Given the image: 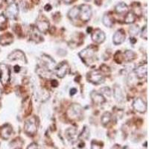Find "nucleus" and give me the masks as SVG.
Returning a JSON list of instances; mask_svg holds the SVG:
<instances>
[{
    "mask_svg": "<svg viewBox=\"0 0 149 149\" xmlns=\"http://www.w3.org/2000/svg\"><path fill=\"white\" fill-rule=\"evenodd\" d=\"M95 48L93 46H89V47L86 48L85 49L82 50L81 52L79 53L80 58L83 60L86 64L90 65L94 62V59H95Z\"/></svg>",
    "mask_w": 149,
    "mask_h": 149,
    "instance_id": "f257e3e1",
    "label": "nucleus"
},
{
    "mask_svg": "<svg viewBox=\"0 0 149 149\" xmlns=\"http://www.w3.org/2000/svg\"><path fill=\"white\" fill-rule=\"evenodd\" d=\"M87 80L88 81L94 84H101L104 82V75L102 72V71L93 70L87 74Z\"/></svg>",
    "mask_w": 149,
    "mask_h": 149,
    "instance_id": "f03ea898",
    "label": "nucleus"
},
{
    "mask_svg": "<svg viewBox=\"0 0 149 149\" xmlns=\"http://www.w3.org/2000/svg\"><path fill=\"white\" fill-rule=\"evenodd\" d=\"M10 78V70L9 66L5 63H0V81L5 86L9 82Z\"/></svg>",
    "mask_w": 149,
    "mask_h": 149,
    "instance_id": "7ed1b4c3",
    "label": "nucleus"
},
{
    "mask_svg": "<svg viewBox=\"0 0 149 149\" xmlns=\"http://www.w3.org/2000/svg\"><path fill=\"white\" fill-rule=\"evenodd\" d=\"M83 109L81 105L73 104L67 110V116L72 119H77L82 116Z\"/></svg>",
    "mask_w": 149,
    "mask_h": 149,
    "instance_id": "20e7f679",
    "label": "nucleus"
},
{
    "mask_svg": "<svg viewBox=\"0 0 149 149\" xmlns=\"http://www.w3.org/2000/svg\"><path fill=\"white\" fill-rule=\"evenodd\" d=\"M79 17L83 22H88L92 17L91 7L88 5H81L79 7Z\"/></svg>",
    "mask_w": 149,
    "mask_h": 149,
    "instance_id": "39448f33",
    "label": "nucleus"
},
{
    "mask_svg": "<svg viewBox=\"0 0 149 149\" xmlns=\"http://www.w3.org/2000/svg\"><path fill=\"white\" fill-rule=\"evenodd\" d=\"M25 131L29 135H34L37 132V126L36 123V118L35 117H31L29 119H28L25 123Z\"/></svg>",
    "mask_w": 149,
    "mask_h": 149,
    "instance_id": "423d86ee",
    "label": "nucleus"
},
{
    "mask_svg": "<svg viewBox=\"0 0 149 149\" xmlns=\"http://www.w3.org/2000/svg\"><path fill=\"white\" fill-rule=\"evenodd\" d=\"M19 14V6L17 3H12L8 5L5 10V16L10 19H15Z\"/></svg>",
    "mask_w": 149,
    "mask_h": 149,
    "instance_id": "0eeeda50",
    "label": "nucleus"
},
{
    "mask_svg": "<svg viewBox=\"0 0 149 149\" xmlns=\"http://www.w3.org/2000/svg\"><path fill=\"white\" fill-rule=\"evenodd\" d=\"M133 107L136 111L139 112L140 113H144L147 110V104L141 98H135V100L133 102Z\"/></svg>",
    "mask_w": 149,
    "mask_h": 149,
    "instance_id": "6e6552de",
    "label": "nucleus"
},
{
    "mask_svg": "<svg viewBox=\"0 0 149 149\" xmlns=\"http://www.w3.org/2000/svg\"><path fill=\"white\" fill-rule=\"evenodd\" d=\"M91 37L92 40L98 44H100V43L103 42L106 38L105 34L100 29H95V30L93 31Z\"/></svg>",
    "mask_w": 149,
    "mask_h": 149,
    "instance_id": "1a4fd4ad",
    "label": "nucleus"
},
{
    "mask_svg": "<svg viewBox=\"0 0 149 149\" xmlns=\"http://www.w3.org/2000/svg\"><path fill=\"white\" fill-rule=\"evenodd\" d=\"M126 34L123 29H119L114 34L113 37V42L115 45L122 44L124 41L125 40Z\"/></svg>",
    "mask_w": 149,
    "mask_h": 149,
    "instance_id": "9d476101",
    "label": "nucleus"
},
{
    "mask_svg": "<svg viewBox=\"0 0 149 149\" xmlns=\"http://www.w3.org/2000/svg\"><path fill=\"white\" fill-rule=\"evenodd\" d=\"M68 68H69V66H68L67 63L66 62H62L61 64H59L57 67L54 68L57 76L60 78H64L66 73H67Z\"/></svg>",
    "mask_w": 149,
    "mask_h": 149,
    "instance_id": "9b49d317",
    "label": "nucleus"
},
{
    "mask_svg": "<svg viewBox=\"0 0 149 149\" xmlns=\"http://www.w3.org/2000/svg\"><path fill=\"white\" fill-rule=\"evenodd\" d=\"M41 59H42V61L43 62V65H44L45 69L48 70L49 71L52 70L53 69L54 70V68H55V62H54V61L51 58V57L46 55V54H43V55L42 56Z\"/></svg>",
    "mask_w": 149,
    "mask_h": 149,
    "instance_id": "f8f14e48",
    "label": "nucleus"
},
{
    "mask_svg": "<svg viewBox=\"0 0 149 149\" xmlns=\"http://www.w3.org/2000/svg\"><path fill=\"white\" fill-rule=\"evenodd\" d=\"M8 60L10 61H22L25 63H26V59L25 54L20 50H15V51L12 52L8 57Z\"/></svg>",
    "mask_w": 149,
    "mask_h": 149,
    "instance_id": "ddd939ff",
    "label": "nucleus"
},
{
    "mask_svg": "<svg viewBox=\"0 0 149 149\" xmlns=\"http://www.w3.org/2000/svg\"><path fill=\"white\" fill-rule=\"evenodd\" d=\"M92 100L94 102V104L97 105L103 104L105 102H106V98H104V95H102L101 93H97L96 91H93L90 94Z\"/></svg>",
    "mask_w": 149,
    "mask_h": 149,
    "instance_id": "4468645a",
    "label": "nucleus"
},
{
    "mask_svg": "<svg viewBox=\"0 0 149 149\" xmlns=\"http://www.w3.org/2000/svg\"><path fill=\"white\" fill-rule=\"evenodd\" d=\"M12 132H13V128L10 125L7 124V125L2 126L0 129V136H2V139H8L11 136Z\"/></svg>",
    "mask_w": 149,
    "mask_h": 149,
    "instance_id": "2eb2a0df",
    "label": "nucleus"
},
{
    "mask_svg": "<svg viewBox=\"0 0 149 149\" xmlns=\"http://www.w3.org/2000/svg\"><path fill=\"white\" fill-rule=\"evenodd\" d=\"M136 77L139 78H143L147 75L148 73V65L147 63L142 64L136 67L134 70Z\"/></svg>",
    "mask_w": 149,
    "mask_h": 149,
    "instance_id": "dca6fc26",
    "label": "nucleus"
},
{
    "mask_svg": "<svg viewBox=\"0 0 149 149\" xmlns=\"http://www.w3.org/2000/svg\"><path fill=\"white\" fill-rule=\"evenodd\" d=\"M37 29L40 33H44L46 34L49 29V22L46 19H42V20H38L37 22Z\"/></svg>",
    "mask_w": 149,
    "mask_h": 149,
    "instance_id": "f3484780",
    "label": "nucleus"
},
{
    "mask_svg": "<svg viewBox=\"0 0 149 149\" xmlns=\"http://www.w3.org/2000/svg\"><path fill=\"white\" fill-rule=\"evenodd\" d=\"M14 40V37L10 33H5L0 36V45L7 46L10 44Z\"/></svg>",
    "mask_w": 149,
    "mask_h": 149,
    "instance_id": "a211bd4d",
    "label": "nucleus"
},
{
    "mask_svg": "<svg viewBox=\"0 0 149 149\" xmlns=\"http://www.w3.org/2000/svg\"><path fill=\"white\" fill-rule=\"evenodd\" d=\"M113 95L116 100L118 102H122L124 101V94L122 89L118 85H115L113 88Z\"/></svg>",
    "mask_w": 149,
    "mask_h": 149,
    "instance_id": "6ab92c4d",
    "label": "nucleus"
},
{
    "mask_svg": "<svg viewBox=\"0 0 149 149\" xmlns=\"http://www.w3.org/2000/svg\"><path fill=\"white\" fill-rule=\"evenodd\" d=\"M115 10L118 14H125L128 12V7L125 3L119 2L115 7Z\"/></svg>",
    "mask_w": 149,
    "mask_h": 149,
    "instance_id": "aec40b11",
    "label": "nucleus"
},
{
    "mask_svg": "<svg viewBox=\"0 0 149 149\" xmlns=\"http://www.w3.org/2000/svg\"><path fill=\"white\" fill-rule=\"evenodd\" d=\"M79 13H80V8L78 6H74L72 9H70V11L68 12V17L70 19L73 20L75 19L78 18L79 17Z\"/></svg>",
    "mask_w": 149,
    "mask_h": 149,
    "instance_id": "412c9836",
    "label": "nucleus"
},
{
    "mask_svg": "<svg viewBox=\"0 0 149 149\" xmlns=\"http://www.w3.org/2000/svg\"><path fill=\"white\" fill-rule=\"evenodd\" d=\"M136 58V54L133 51L130 50H127L124 52L123 59L126 62H130V61H134Z\"/></svg>",
    "mask_w": 149,
    "mask_h": 149,
    "instance_id": "4be33fe9",
    "label": "nucleus"
},
{
    "mask_svg": "<svg viewBox=\"0 0 149 149\" xmlns=\"http://www.w3.org/2000/svg\"><path fill=\"white\" fill-rule=\"evenodd\" d=\"M102 22H103L105 26H107L108 28L112 27L113 25V21L111 17L108 14H104L103 17H102Z\"/></svg>",
    "mask_w": 149,
    "mask_h": 149,
    "instance_id": "5701e85b",
    "label": "nucleus"
},
{
    "mask_svg": "<svg viewBox=\"0 0 149 149\" xmlns=\"http://www.w3.org/2000/svg\"><path fill=\"white\" fill-rule=\"evenodd\" d=\"M131 8H133V10L131 12H132L134 15L140 16L142 14V10L141 9V6L139 2H134L132 4V5H131Z\"/></svg>",
    "mask_w": 149,
    "mask_h": 149,
    "instance_id": "b1692460",
    "label": "nucleus"
},
{
    "mask_svg": "<svg viewBox=\"0 0 149 149\" xmlns=\"http://www.w3.org/2000/svg\"><path fill=\"white\" fill-rule=\"evenodd\" d=\"M66 136H67V138L69 139H70V140H73V139H74L75 138H76L77 136V133H76V130L74 128H72V127H70V128L67 129V130H66Z\"/></svg>",
    "mask_w": 149,
    "mask_h": 149,
    "instance_id": "393cba45",
    "label": "nucleus"
},
{
    "mask_svg": "<svg viewBox=\"0 0 149 149\" xmlns=\"http://www.w3.org/2000/svg\"><path fill=\"white\" fill-rule=\"evenodd\" d=\"M111 113H109V112H105L102 115V119H101V121H102V123L104 125H106L111 120Z\"/></svg>",
    "mask_w": 149,
    "mask_h": 149,
    "instance_id": "a878e982",
    "label": "nucleus"
},
{
    "mask_svg": "<svg viewBox=\"0 0 149 149\" xmlns=\"http://www.w3.org/2000/svg\"><path fill=\"white\" fill-rule=\"evenodd\" d=\"M136 17L132 12H128L127 13V15L125 16V22L127 24H132L135 22Z\"/></svg>",
    "mask_w": 149,
    "mask_h": 149,
    "instance_id": "bb28decb",
    "label": "nucleus"
},
{
    "mask_svg": "<svg viewBox=\"0 0 149 149\" xmlns=\"http://www.w3.org/2000/svg\"><path fill=\"white\" fill-rule=\"evenodd\" d=\"M7 26V17L4 14H0V30H4Z\"/></svg>",
    "mask_w": 149,
    "mask_h": 149,
    "instance_id": "cd10ccee",
    "label": "nucleus"
},
{
    "mask_svg": "<svg viewBox=\"0 0 149 149\" xmlns=\"http://www.w3.org/2000/svg\"><path fill=\"white\" fill-rule=\"evenodd\" d=\"M89 136H90V130L86 126H85L82 130V133L79 136V138L82 139H86L89 137Z\"/></svg>",
    "mask_w": 149,
    "mask_h": 149,
    "instance_id": "c85d7f7f",
    "label": "nucleus"
},
{
    "mask_svg": "<svg viewBox=\"0 0 149 149\" xmlns=\"http://www.w3.org/2000/svg\"><path fill=\"white\" fill-rule=\"evenodd\" d=\"M130 35L134 37V36H136L138 34H139V26H136V25H134L132 26L130 28Z\"/></svg>",
    "mask_w": 149,
    "mask_h": 149,
    "instance_id": "c756f323",
    "label": "nucleus"
},
{
    "mask_svg": "<svg viewBox=\"0 0 149 149\" xmlns=\"http://www.w3.org/2000/svg\"><path fill=\"white\" fill-rule=\"evenodd\" d=\"M38 38L41 39L40 32L37 30V29H34L32 31V39L37 42V39H38Z\"/></svg>",
    "mask_w": 149,
    "mask_h": 149,
    "instance_id": "7c9ffc66",
    "label": "nucleus"
},
{
    "mask_svg": "<svg viewBox=\"0 0 149 149\" xmlns=\"http://www.w3.org/2000/svg\"><path fill=\"white\" fill-rule=\"evenodd\" d=\"M101 94L102 95H106V96L110 97L111 95V91H110L109 87H103L101 89Z\"/></svg>",
    "mask_w": 149,
    "mask_h": 149,
    "instance_id": "2f4dec72",
    "label": "nucleus"
},
{
    "mask_svg": "<svg viewBox=\"0 0 149 149\" xmlns=\"http://www.w3.org/2000/svg\"><path fill=\"white\" fill-rule=\"evenodd\" d=\"M141 37L143 38L145 40L148 39V28L147 26H144V28L142 29V31H141Z\"/></svg>",
    "mask_w": 149,
    "mask_h": 149,
    "instance_id": "473e14b6",
    "label": "nucleus"
},
{
    "mask_svg": "<svg viewBox=\"0 0 149 149\" xmlns=\"http://www.w3.org/2000/svg\"><path fill=\"white\" fill-rule=\"evenodd\" d=\"M102 145L98 142L95 141H93L91 144V149H102Z\"/></svg>",
    "mask_w": 149,
    "mask_h": 149,
    "instance_id": "72a5a7b5",
    "label": "nucleus"
},
{
    "mask_svg": "<svg viewBox=\"0 0 149 149\" xmlns=\"http://www.w3.org/2000/svg\"><path fill=\"white\" fill-rule=\"evenodd\" d=\"M27 149H39V148H38V146H37L36 143L33 142V143H31V144H30L29 146H28Z\"/></svg>",
    "mask_w": 149,
    "mask_h": 149,
    "instance_id": "f704fd0d",
    "label": "nucleus"
},
{
    "mask_svg": "<svg viewBox=\"0 0 149 149\" xmlns=\"http://www.w3.org/2000/svg\"><path fill=\"white\" fill-rule=\"evenodd\" d=\"M52 8V5H50V4H47V5H45L44 9H45V10H46V11H49V10H51Z\"/></svg>",
    "mask_w": 149,
    "mask_h": 149,
    "instance_id": "c9c22d12",
    "label": "nucleus"
},
{
    "mask_svg": "<svg viewBox=\"0 0 149 149\" xmlns=\"http://www.w3.org/2000/svg\"><path fill=\"white\" fill-rule=\"evenodd\" d=\"M63 1L65 4L70 5V4H72V3H73L74 2H75L76 0H63Z\"/></svg>",
    "mask_w": 149,
    "mask_h": 149,
    "instance_id": "e433bc0d",
    "label": "nucleus"
},
{
    "mask_svg": "<svg viewBox=\"0 0 149 149\" xmlns=\"http://www.w3.org/2000/svg\"><path fill=\"white\" fill-rule=\"evenodd\" d=\"M77 93V90H76V89L72 88L71 90H70V95H74V94H75V93Z\"/></svg>",
    "mask_w": 149,
    "mask_h": 149,
    "instance_id": "4c0bfd02",
    "label": "nucleus"
},
{
    "mask_svg": "<svg viewBox=\"0 0 149 149\" xmlns=\"http://www.w3.org/2000/svg\"><path fill=\"white\" fill-rule=\"evenodd\" d=\"M5 2L7 4H8V5H10V4L14 3V0H5Z\"/></svg>",
    "mask_w": 149,
    "mask_h": 149,
    "instance_id": "58836bf2",
    "label": "nucleus"
},
{
    "mask_svg": "<svg viewBox=\"0 0 149 149\" xmlns=\"http://www.w3.org/2000/svg\"><path fill=\"white\" fill-rule=\"evenodd\" d=\"M2 90H1V88H0V98L2 97Z\"/></svg>",
    "mask_w": 149,
    "mask_h": 149,
    "instance_id": "ea45409f",
    "label": "nucleus"
},
{
    "mask_svg": "<svg viewBox=\"0 0 149 149\" xmlns=\"http://www.w3.org/2000/svg\"><path fill=\"white\" fill-rule=\"evenodd\" d=\"M84 1H86V2H90V1H91V0H84Z\"/></svg>",
    "mask_w": 149,
    "mask_h": 149,
    "instance_id": "a19ab883",
    "label": "nucleus"
},
{
    "mask_svg": "<svg viewBox=\"0 0 149 149\" xmlns=\"http://www.w3.org/2000/svg\"><path fill=\"white\" fill-rule=\"evenodd\" d=\"M2 2V0H0V2Z\"/></svg>",
    "mask_w": 149,
    "mask_h": 149,
    "instance_id": "79ce46f5",
    "label": "nucleus"
}]
</instances>
